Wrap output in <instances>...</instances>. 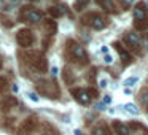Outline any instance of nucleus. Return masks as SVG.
<instances>
[{"label":"nucleus","mask_w":148,"mask_h":135,"mask_svg":"<svg viewBox=\"0 0 148 135\" xmlns=\"http://www.w3.org/2000/svg\"><path fill=\"white\" fill-rule=\"evenodd\" d=\"M92 135H112V132L105 125H97V127L92 129Z\"/></svg>","instance_id":"obj_13"},{"label":"nucleus","mask_w":148,"mask_h":135,"mask_svg":"<svg viewBox=\"0 0 148 135\" xmlns=\"http://www.w3.org/2000/svg\"><path fill=\"white\" fill-rule=\"evenodd\" d=\"M119 2H121V5H123L124 8H129L132 3H134V0H119Z\"/></svg>","instance_id":"obj_21"},{"label":"nucleus","mask_w":148,"mask_h":135,"mask_svg":"<svg viewBox=\"0 0 148 135\" xmlns=\"http://www.w3.org/2000/svg\"><path fill=\"white\" fill-rule=\"evenodd\" d=\"M16 42L19 43V46H23V48H29V46L34 45L35 37H34L32 30L21 29V30H18V33H16Z\"/></svg>","instance_id":"obj_7"},{"label":"nucleus","mask_w":148,"mask_h":135,"mask_svg":"<svg viewBox=\"0 0 148 135\" xmlns=\"http://www.w3.org/2000/svg\"><path fill=\"white\" fill-rule=\"evenodd\" d=\"M81 22L96 30H102L107 26V19L99 13H86L84 16H81Z\"/></svg>","instance_id":"obj_1"},{"label":"nucleus","mask_w":148,"mask_h":135,"mask_svg":"<svg viewBox=\"0 0 148 135\" xmlns=\"http://www.w3.org/2000/svg\"><path fill=\"white\" fill-rule=\"evenodd\" d=\"M27 97H29L32 102H35V103H38L40 102V99H38V95H37L35 92H27Z\"/></svg>","instance_id":"obj_20"},{"label":"nucleus","mask_w":148,"mask_h":135,"mask_svg":"<svg viewBox=\"0 0 148 135\" xmlns=\"http://www.w3.org/2000/svg\"><path fill=\"white\" fill-rule=\"evenodd\" d=\"M103 106H105V105H103V103H97V105H96V108H97V110H102Z\"/></svg>","instance_id":"obj_28"},{"label":"nucleus","mask_w":148,"mask_h":135,"mask_svg":"<svg viewBox=\"0 0 148 135\" xmlns=\"http://www.w3.org/2000/svg\"><path fill=\"white\" fill-rule=\"evenodd\" d=\"M113 129H115L116 135H131V130L129 127L121 121H113Z\"/></svg>","instance_id":"obj_11"},{"label":"nucleus","mask_w":148,"mask_h":135,"mask_svg":"<svg viewBox=\"0 0 148 135\" xmlns=\"http://www.w3.org/2000/svg\"><path fill=\"white\" fill-rule=\"evenodd\" d=\"M75 135H81V132L80 130H75Z\"/></svg>","instance_id":"obj_31"},{"label":"nucleus","mask_w":148,"mask_h":135,"mask_svg":"<svg viewBox=\"0 0 148 135\" xmlns=\"http://www.w3.org/2000/svg\"><path fill=\"white\" fill-rule=\"evenodd\" d=\"M107 83H108V81H107L105 78H102V80L99 81V86H100V87H107Z\"/></svg>","instance_id":"obj_25"},{"label":"nucleus","mask_w":148,"mask_h":135,"mask_svg":"<svg viewBox=\"0 0 148 135\" xmlns=\"http://www.w3.org/2000/svg\"><path fill=\"white\" fill-rule=\"evenodd\" d=\"M88 2H89V0H77V2H75V10H81Z\"/></svg>","instance_id":"obj_19"},{"label":"nucleus","mask_w":148,"mask_h":135,"mask_svg":"<svg viewBox=\"0 0 148 135\" xmlns=\"http://www.w3.org/2000/svg\"><path fill=\"white\" fill-rule=\"evenodd\" d=\"M48 135H61V134H58V132H49Z\"/></svg>","instance_id":"obj_30"},{"label":"nucleus","mask_w":148,"mask_h":135,"mask_svg":"<svg viewBox=\"0 0 148 135\" xmlns=\"http://www.w3.org/2000/svg\"><path fill=\"white\" fill-rule=\"evenodd\" d=\"M134 26L137 30H147L148 29V16L143 5L138 3L134 8Z\"/></svg>","instance_id":"obj_4"},{"label":"nucleus","mask_w":148,"mask_h":135,"mask_svg":"<svg viewBox=\"0 0 148 135\" xmlns=\"http://www.w3.org/2000/svg\"><path fill=\"white\" fill-rule=\"evenodd\" d=\"M11 89H13V92H18V91H19V87H18V84H13V86H11Z\"/></svg>","instance_id":"obj_27"},{"label":"nucleus","mask_w":148,"mask_h":135,"mask_svg":"<svg viewBox=\"0 0 148 135\" xmlns=\"http://www.w3.org/2000/svg\"><path fill=\"white\" fill-rule=\"evenodd\" d=\"M49 13H51L54 18H59V16H62V14L65 13V8L62 7V5H58V7H51V8H49Z\"/></svg>","instance_id":"obj_14"},{"label":"nucleus","mask_w":148,"mask_h":135,"mask_svg":"<svg viewBox=\"0 0 148 135\" xmlns=\"http://www.w3.org/2000/svg\"><path fill=\"white\" fill-rule=\"evenodd\" d=\"M26 57H27V59H26L27 64H29L30 67H34L37 72H40V73H45V72H46V68H48V64H46V59L43 57L40 52H37V51L27 52Z\"/></svg>","instance_id":"obj_3"},{"label":"nucleus","mask_w":148,"mask_h":135,"mask_svg":"<svg viewBox=\"0 0 148 135\" xmlns=\"http://www.w3.org/2000/svg\"><path fill=\"white\" fill-rule=\"evenodd\" d=\"M103 62H105V64H113V57L110 54H105L103 56Z\"/></svg>","instance_id":"obj_22"},{"label":"nucleus","mask_w":148,"mask_h":135,"mask_svg":"<svg viewBox=\"0 0 148 135\" xmlns=\"http://www.w3.org/2000/svg\"><path fill=\"white\" fill-rule=\"evenodd\" d=\"M51 73H53V76H56V75H58V67H53L51 68Z\"/></svg>","instance_id":"obj_26"},{"label":"nucleus","mask_w":148,"mask_h":135,"mask_svg":"<svg viewBox=\"0 0 148 135\" xmlns=\"http://www.w3.org/2000/svg\"><path fill=\"white\" fill-rule=\"evenodd\" d=\"M124 42L127 43V45L131 46L132 49H135V51H137V54H142V49H140L142 40H140V37H138L137 33L127 32V33H126V37H124Z\"/></svg>","instance_id":"obj_9"},{"label":"nucleus","mask_w":148,"mask_h":135,"mask_svg":"<svg viewBox=\"0 0 148 135\" xmlns=\"http://www.w3.org/2000/svg\"><path fill=\"white\" fill-rule=\"evenodd\" d=\"M140 102H142V105L148 110V91H142L140 92Z\"/></svg>","instance_id":"obj_18"},{"label":"nucleus","mask_w":148,"mask_h":135,"mask_svg":"<svg viewBox=\"0 0 148 135\" xmlns=\"http://www.w3.org/2000/svg\"><path fill=\"white\" fill-rule=\"evenodd\" d=\"M7 87V80L5 78H0V91H3Z\"/></svg>","instance_id":"obj_23"},{"label":"nucleus","mask_w":148,"mask_h":135,"mask_svg":"<svg viewBox=\"0 0 148 135\" xmlns=\"http://www.w3.org/2000/svg\"><path fill=\"white\" fill-rule=\"evenodd\" d=\"M69 56L78 64H88V52L84 51L83 46L75 42H69Z\"/></svg>","instance_id":"obj_2"},{"label":"nucleus","mask_w":148,"mask_h":135,"mask_svg":"<svg viewBox=\"0 0 148 135\" xmlns=\"http://www.w3.org/2000/svg\"><path fill=\"white\" fill-rule=\"evenodd\" d=\"M29 2H38V0H29Z\"/></svg>","instance_id":"obj_32"},{"label":"nucleus","mask_w":148,"mask_h":135,"mask_svg":"<svg viewBox=\"0 0 148 135\" xmlns=\"http://www.w3.org/2000/svg\"><path fill=\"white\" fill-rule=\"evenodd\" d=\"M145 5H147V7H148V0H147V2H145Z\"/></svg>","instance_id":"obj_33"},{"label":"nucleus","mask_w":148,"mask_h":135,"mask_svg":"<svg viewBox=\"0 0 148 135\" xmlns=\"http://www.w3.org/2000/svg\"><path fill=\"white\" fill-rule=\"evenodd\" d=\"M123 108H124L129 115H134V116L138 115V108L134 105V103H126V105H123Z\"/></svg>","instance_id":"obj_16"},{"label":"nucleus","mask_w":148,"mask_h":135,"mask_svg":"<svg viewBox=\"0 0 148 135\" xmlns=\"http://www.w3.org/2000/svg\"><path fill=\"white\" fill-rule=\"evenodd\" d=\"M137 83H138V76H131V78H127V80L123 81V84H124L126 87H132V86H135Z\"/></svg>","instance_id":"obj_17"},{"label":"nucleus","mask_w":148,"mask_h":135,"mask_svg":"<svg viewBox=\"0 0 148 135\" xmlns=\"http://www.w3.org/2000/svg\"><path fill=\"white\" fill-rule=\"evenodd\" d=\"M37 87H38L40 94L49 97V99H56L59 95V87L54 81H48V80H42L37 83Z\"/></svg>","instance_id":"obj_5"},{"label":"nucleus","mask_w":148,"mask_h":135,"mask_svg":"<svg viewBox=\"0 0 148 135\" xmlns=\"http://www.w3.org/2000/svg\"><path fill=\"white\" fill-rule=\"evenodd\" d=\"M113 46H115V49L118 51V54H119V57H121V62H123V64H124V65L131 64V62H132V56L129 54V52L126 51V49L123 48L121 45H119V43H115Z\"/></svg>","instance_id":"obj_10"},{"label":"nucleus","mask_w":148,"mask_h":135,"mask_svg":"<svg viewBox=\"0 0 148 135\" xmlns=\"http://www.w3.org/2000/svg\"><path fill=\"white\" fill-rule=\"evenodd\" d=\"M72 95L75 97V100H77L78 103H81V105H88V103L96 97V91L78 87V89H72Z\"/></svg>","instance_id":"obj_6"},{"label":"nucleus","mask_w":148,"mask_h":135,"mask_svg":"<svg viewBox=\"0 0 148 135\" xmlns=\"http://www.w3.org/2000/svg\"><path fill=\"white\" fill-rule=\"evenodd\" d=\"M14 105H16V99H14V97H5V99L2 100V108H5V110L11 108V106H14Z\"/></svg>","instance_id":"obj_15"},{"label":"nucleus","mask_w":148,"mask_h":135,"mask_svg":"<svg viewBox=\"0 0 148 135\" xmlns=\"http://www.w3.org/2000/svg\"><path fill=\"white\" fill-rule=\"evenodd\" d=\"M96 3L100 8H103L105 11H110V13H115L116 11V7H115V2L113 0H96Z\"/></svg>","instance_id":"obj_12"},{"label":"nucleus","mask_w":148,"mask_h":135,"mask_svg":"<svg viewBox=\"0 0 148 135\" xmlns=\"http://www.w3.org/2000/svg\"><path fill=\"white\" fill-rule=\"evenodd\" d=\"M143 42H145V43H147V45H148V35H145V38H143ZM147 48H148V46H147Z\"/></svg>","instance_id":"obj_29"},{"label":"nucleus","mask_w":148,"mask_h":135,"mask_svg":"<svg viewBox=\"0 0 148 135\" xmlns=\"http://www.w3.org/2000/svg\"><path fill=\"white\" fill-rule=\"evenodd\" d=\"M21 19L29 21V22H32V24H37L43 19V14L40 13V11L34 10L32 7H27V8H24L23 13H21Z\"/></svg>","instance_id":"obj_8"},{"label":"nucleus","mask_w":148,"mask_h":135,"mask_svg":"<svg viewBox=\"0 0 148 135\" xmlns=\"http://www.w3.org/2000/svg\"><path fill=\"white\" fill-rule=\"evenodd\" d=\"M0 67H2V62H0Z\"/></svg>","instance_id":"obj_34"},{"label":"nucleus","mask_w":148,"mask_h":135,"mask_svg":"<svg viewBox=\"0 0 148 135\" xmlns=\"http://www.w3.org/2000/svg\"><path fill=\"white\" fill-rule=\"evenodd\" d=\"M103 105H107V103H112V95H105L103 97Z\"/></svg>","instance_id":"obj_24"}]
</instances>
